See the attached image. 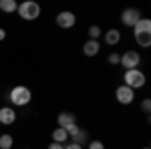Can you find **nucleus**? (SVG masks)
Instances as JSON below:
<instances>
[{
	"label": "nucleus",
	"instance_id": "nucleus-16",
	"mask_svg": "<svg viewBox=\"0 0 151 149\" xmlns=\"http://www.w3.org/2000/svg\"><path fill=\"white\" fill-rule=\"evenodd\" d=\"M89 40H97L99 36H101V26L99 24H93V26H89Z\"/></svg>",
	"mask_w": 151,
	"mask_h": 149
},
{
	"label": "nucleus",
	"instance_id": "nucleus-9",
	"mask_svg": "<svg viewBox=\"0 0 151 149\" xmlns=\"http://www.w3.org/2000/svg\"><path fill=\"white\" fill-rule=\"evenodd\" d=\"M16 121V111L12 107H0V123L2 125H12Z\"/></svg>",
	"mask_w": 151,
	"mask_h": 149
},
{
	"label": "nucleus",
	"instance_id": "nucleus-3",
	"mask_svg": "<svg viewBox=\"0 0 151 149\" xmlns=\"http://www.w3.org/2000/svg\"><path fill=\"white\" fill-rule=\"evenodd\" d=\"M145 75L141 73L139 69H131V71H125V75H123V85L129 87V89H141V87H145Z\"/></svg>",
	"mask_w": 151,
	"mask_h": 149
},
{
	"label": "nucleus",
	"instance_id": "nucleus-6",
	"mask_svg": "<svg viewBox=\"0 0 151 149\" xmlns=\"http://www.w3.org/2000/svg\"><path fill=\"white\" fill-rule=\"evenodd\" d=\"M141 20V12L137 8H125V10L121 12V22L125 24V26H135V24Z\"/></svg>",
	"mask_w": 151,
	"mask_h": 149
},
{
	"label": "nucleus",
	"instance_id": "nucleus-1",
	"mask_svg": "<svg viewBox=\"0 0 151 149\" xmlns=\"http://www.w3.org/2000/svg\"><path fill=\"white\" fill-rule=\"evenodd\" d=\"M8 99H10V103L14 105V107H24V105L30 103L32 93H30L28 87H24V85H16V87H12V89H10Z\"/></svg>",
	"mask_w": 151,
	"mask_h": 149
},
{
	"label": "nucleus",
	"instance_id": "nucleus-23",
	"mask_svg": "<svg viewBox=\"0 0 151 149\" xmlns=\"http://www.w3.org/2000/svg\"><path fill=\"white\" fill-rule=\"evenodd\" d=\"M48 149H65V145H60V143H50Z\"/></svg>",
	"mask_w": 151,
	"mask_h": 149
},
{
	"label": "nucleus",
	"instance_id": "nucleus-7",
	"mask_svg": "<svg viewBox=\"0 0 151 149\" xmlns=\"http://www.w3.org/2000/svg\"><path fill=\"white\" fill-rule=\"evenodd\" d=\"M57 24L60 28H73L75 24H77V16L69 10H63L57 14Z\"/></svg>",
	"mask_w": 151,
	"mask_h": 149
},
{
	"label": "nucleus",
	"instance_id": "nucleus-15",
	"mask_svg": "<svg viewBox=\"0 0 151 149\" xmlns=\"http://www.w3.org/2000/svg\"><path fill=\"white\" fill-rule=\"evenodd\" d=\"M12 145H14V139H12V135L4 133V135L0 137V149H12Z\"/></svg>",
	"mask_w": 151,
	"mask_h": 149
},
{
	"label": "nucleus",
	"instance_id": "nucleus-24",
	"mask_svg": "<svg viewBox=\"0 0 151 149\" xmlns=\"http://www.w3.org/2000/svg\"><path fill=\"white\" fill-rule=\"evenodd\" d=\"M4 38H6V30H4V28H0V42H2Z\"/></svg>",
	"mask_w": 151,
	"mask_h": 149
},
{
	"label": "nucleus",
	"instance_id": "nucleus-13",
	"mask_svg": "<svg viewBox=\"0 0 151 149\" xmlns=\"http://www.w3.org/2000/svg\"><path fill=\"white\" fill-rule=\"evenodd\" d=\"M69 139V133H67V129H63V127H57L55 131H52V143H60V145H65V141Z\"/></svg>",
	"mask_w": 151,
	"mask_h": 149
},
{
	"label": "nucleus",
	"instance_id": "nucleus-12",
	"mask_svg": "<svg viewBox=\"0 0 151 149\" xmlns=\"http://www.w3.org/2000/svg\"><path fill=\"white\" fill-rule=\"evenodd\" d=\"M119 40H121V32H119L117 28H111V30H107V32H105V42H107L109 46L119 45Z\"/></svg>",
	"mask_w": 151,
	"mask_h": 149
},
{
	"label": "nucleus",
	"instance_id": "nucleus-5",
	"mask_svg": "<svg viewBox=\"0 0 151 149\" xmlns=\"http://www.w3.org/2000/svg\"><path fill=\"white\" fill-rule=\"evenodd\" d=\"M115 99H117V103H121V105H131L133 99H135V91L125 87V85H121L115 91Z\"/></svg>",
	"mask_w": 151,
	"mask_h": 149
},
{
	"label": "nucleus",
	"instance_id": "nucleus-17",
	"mask_svg": "<svg viewBox=\"0 0 151 149\" xmlns=\"http://www.w3.org/2000/svg\"><path fill=\"white\" fill-rule=\"evenodd\" d=\"M73 143H77V145H85V143H87V131L79 129V133L73 137Z\"/></svg>",
	"mask_w": 151,
	"mask_h": 149
},
{
	"label": "nucleus",
	"instance_id": "nucleus-22",
	"mask_svg": "<svg viewBox=\"0 0 151 149\" xmlns=\"http://www.w3.org/2000/svg\"><path fill=\"white\" fill-rule=\"evenodd\" d=\"M65 149H83V145H77V143H73V141H70L69 145H65Z\"/></svg>",
	"mask_w": 151,
	"mask_h": 149
},
{
	"label": "nucleus",
	"instance_id": "nucleus-25",
	"mask_svg": "<svg viewBox=\"0 0 151 149\" xmlns=\"http://www.w3.org/2000/svg\"><path fill=\"white\" fill-rule=\"evenodd\" d=\"M143 149H149V147H143Z\"/></svg>",
	"mask_w": 151,
	"mask_h": 149
},
{
	"label": "nucleus",
	"instance_id": "nucleus-14",
	"mask_svg": "<svg viewBox=\"0 0 151 149\" xmlns=\"http://www.w3.org/2000/svg\"><path fill=\"white\" fill-rule=\"evenodd\" d=\"M0 10L6 12V14H12V12L18 10V4L14 0H0Z\"/></svg>",
	"mask_w": 151,
	"mask_h": 149
},
{
	"label": "nucleus",
	"instance_id": "nucleus-2",
	"mask_svg": "<svg viewBox=\"0 0 151 149\" xmlns=\"http://www.w3.org/2000/svg\"><path fill=\"white\" fill-rule=\"evenodd\" d=\"M18 16L22 18V20H36L38 16H40V4L38 2H32V0H26L22 4H18Z\"/></svg>",
	"mask_w": 151,
	"mask_h": 149
},
{
	"label": "nucleus",
	"instance_id": "nucleus-19",
	"mask_svg": "<svg viewBox=\"0 0 151 149\" xmlns=\"http://www.w3.org/2000/svg\"><path fill=\"white\" fill-rule=\"evenodd\" d=\"M119 60H121V55H117V53H111L109 55V63L111 65H119Z\"/></svg>",
	"mask_w": 151,
	"mask_h": 149
},
{
	"label": "nucleus",
	"instance_id": "nucleus-10",
	"mask_svg": "<svg viewBox=\"0 0 151 149\" xmlns=\"http://www.w3.org/2000/svg\"><path fill=\"white\" fill-rule=\"evenodd\" d=\"M133 35H151V20L149 18H141L139 22L133 26Z\"/></svg>",
	"mask_w": 151,
	"mask_h": 149
},
{
	"label": "nucleus",
	"instance_id": "nucleus-11",
	"mask_svg": "<svg viewBox=\"0 0 151 149\" xmlns=\"http://www.w3.org/2000/svg\"><path fill=\"white\" fill-rule=\"evenodd\" d=\"M99 50H101L99 40H87V42L83 45V53H85V57H97Z\"/></svg>",
	"mask_w": 151,
	"mask_h": 149
},
{
	"label": "nucleus",
	"instance_id": "nucleus-20",
	"mask_svg": "<svg viewBox=\"0 0 151 149\" xmlns=\"http://www.w3.org/2000/svg\"><path fill=\"white\" fill-rule=\"evenodd\" d=\"M67 133H69V137H75V135L79 133V125H70V127H67Z\"/></svg>",
	"mask_w": 151,
	"mask_h": 149
},
{
	"label": "nucleus",
	"instance_id": "nucleus-18",
	"mask_svg": "<svg viewBox=\"0 0 151 149\" xmlns=\"http://www.w3.org/2000/svg\"><path fill=\"white\" fill-rule=\"evenodd\" d=\"M89 149H105V145H103V141L93 139V141H89Z\"/></svg>",
	"mask_w": 151,
	"mask_h": 149
},
{
	"label": "nucleus",
	"instance_id": "nucleus-8",
	"mask_svg": "<svg viewBox=\"0 0 151 149\" xmlns=\"http://www.w3.org/2000/svg\"><path fill=\"white\" fill-rule=\"evenodd\" d=\"M57 123H58V127H63V129H67V127H70V125H77V115L70 113V111H63V113H58Z\"/></svg>",
	"mask_w": 151,
	"mask_h": 149
},
{
	"label": "nucleus",
	"instance_id": "nucleus-4",
	"mask_svg": "<svg viewBox=\"0 0 151 149\" xmlns=\"http://www.w3.org/2000/svg\"><path fill=\"white\" fill-rule=\"evenodd\" d=\"M139 63H141V55L137 50H127L121 55V60L119 65H123L125 71H131V69H139Z\"/></svg>",
	"mask_w": 151,
	"mask_h": 149
},
{
	"label": "nucleus",
	"instance_id": "nucleus-21",
	"mask_svg": "<svg viewBox=\"0 0 151 149\" xmlns=\"http://www.w3.org/2000/svg\"><path fill=\"white\" fill-rule=\"evenodd\" d=\"M141 111H143V113H149L151 111V101L149 99H145V101L141 103Z\"/></svg>",
	"mask_w": 151,
	"mask_h": 149
}]
</instances>
